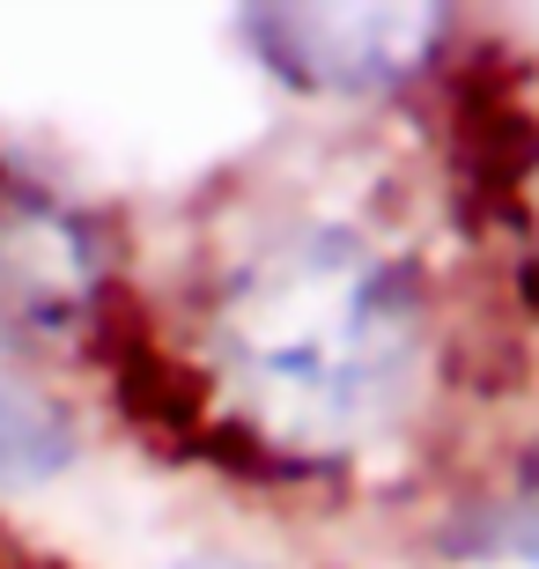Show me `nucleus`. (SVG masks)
Segmentation results:
<instances>
[{
  "mask_svg": "<svg viewBox=\"0 0 539 569\" xmlns=\"http://www.w3.org/2000/svg\"><path fill=\"white\" fill-rule=\"evenodd\" d=\"M214 348L237 422L281 459L326 466L370 443L407 400L415 289L362 237L303 230L229 281Z\"/></svg>",
  "mask_w": 539,
  "mask_h": 569,
  "instance_id": "obj_1",
  "label": "nucleus"
},
{
  "mask_svg": "<svg viewBox=\"0 0 539 569\" xmlns=\"http://www.w3.org/2000/svg\"><path fill=\"white\" fill-rule=\"evenodd\" d=\"M273 74L311 89H385L443 38L436 8H259L244 16Z\"/></svg>",
  "mask_w": 539,
  "mask_h": 569,
  "instance_id": "obj_2",
  "label": "nucleus"
},
{
  "mask_svg": "<svg viewBox=\"0 0 539 569\" xmlns=\"http://www.w3.org/2000/svg\"><path fill=\"white\" fill-rule=\"evenodd\" d=\"M97 296L82 230L38 192L0 178V326H67Z\"/></svg>",
  "mask_w": 539,
  "mask_h": 569,
  "instance_id": "obj_3",
  "label": "nucleus"
},
{
  "mask_svg": "<svg viewBox=\"0 0 539 569\" xmlns=\"http://www.w3.org/2000/svg\"><path fill=\"white\" fill-rule=\"evenodd\" d=\"M74 459V437L38 392H22L16 378H0V481H44Z\"/></svg>",
  "mask_w": 539,
  "mask_h": 569,
  "instance_id": "obj_4",
  "label": "nucleus"
},
{
  "mask_svg": "<svg viewBox=\"0 0 539 569\" xmlns=\"http://www.w3.org/2000/svg\"><path fill=\"white\" fill-rule=\"evenodd\" d=\"M496 548L539 569V466H532V473H518L510 503L496 510Z\"/></svg>",
  "mask_w": 539,
  "mask_h": 569,
  "instance_id": "obj_5",
  "label": "nucleus"
},
{
  "mask_svg": "<svg viewBox=\"0 0 539 569\" xmlns=\"http://www.w3.org/2000/svg\"><path fill=\"white\" fill-rule=\"evenodd\" d=\"M178 569H259V562H222V555H192V562H178Z\"/></svg>",
  "mask_w": 539,
  "mask_h": 569,
  "instance_id": "obj_6",
  "label": "nucleus"
}]
</instances>
